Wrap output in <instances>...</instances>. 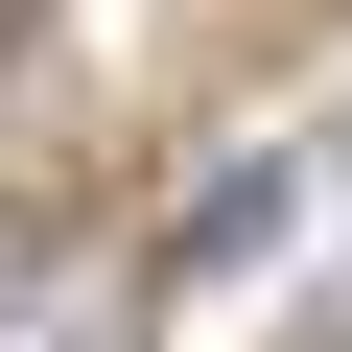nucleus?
<instances>
[{"mask_svg": "<svg viewBox=\"0 0 352 352\" xmlns=\"http://www.w3.org/2000/svg\"><path fill=\"white\" fill-rule=\"evenodd\" d=\"M282 188H305V164H212V188H188V258H258V235H282Z\"/></svg>", "mask_w": 352, "mask_h": 352, "instance_id": "nucleus-1", "label": "nucleus"}]
</instances>
